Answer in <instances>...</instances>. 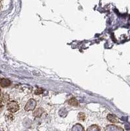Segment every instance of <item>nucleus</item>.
<instances>
[{
    "mask_svg": "<svg viewBox=\"0 0 130 131\" xmlns=\"http://www.w3.org/2000/svg\"><path fill=\"white\" fill-rule=\"evenodd\" d=\"M19 105H18V102H16V101L12 100V101H10L8 102L7 110L10 113H15V112H18L19 110Z\"/></svg>",
    "mask_w": 130,
    "mask_h": 131,
    "instance_id": "1",
    "label": "nucleus"
},
{
    "mask_svg": "<svg viewBox=\"0 0 130 131\" xmlns=\"http://www.w3.org/2000/svg\"><path fill=\"white\" fill-rule=\"evenodd\" d=\"M36 105H37V103L36 101L33 99H30L28 101V102L26 103V104L25 107H24V110H25L26 112H29V111H33L35 110L36 107Z\"/></svg>",
    "mask_w": 130,
    "mask_h": 131,
    "instance_id": "2",
    "label": "nucleus"
},
{
    "mask_svg": "<svg viewBox=\"0 0 130 131\" xmlns=\"http://www.w3.org/2000/svg\"><path fill=\"white\" fill-rule=\"evenodd\" d=\"M44 109L42 108V107H39V108L33 110V116H34L35 117H40L42 115V114L44 113Z\"/></svg>",
    "mask_w": 130,
    "mask_h": 131,
    "instance_id": "3",
    "label": "nucleus"
},
{
    "mask_svg": "<svg viewBox=\"0 0 130 131\" xmlns=\"http://www.w3.org/2000/svg\"><path fill=\"white\" fill-rule=\"evenodd\" d=\"M107 119L110 122L112 123H116L119 122V119L115 115L113 114H109L107 117Z\"/></svg>",
    "mask_w": 130,
    "mask_h": 131,
    "instance_id": "4",
    "label": "nucleus"
},
{
    "mask_svg": "<svg viewBox=\"0 0 130 131\" xmlns=\"http://www.w3.org/2000/svg\"><path fill=\"white\" fill-rule=\"evenodd\" d=\"M10 84H11V82L8 79L3 78V79H2L1 81H0V85L3 88H5V87H7V86H10Z\"/></svg>",
    "mask_w": 130,
    "mask_h": 131,
    "instance_id": "5",
    "label": "nucleus"
},
{
    "mask_svg": "<svg viewBox=\"0 0 130 131\" xmlns=\"http://www.w3.org/2000/svg\"><path fill=\"white\" fill-rule=\"evenodd\" d=\"M105 130H123V129L115 125H108L105 128Z\"/></svg>",
    "mask_w": 130,
    "mask_h": 131,
    "instance_id": "6",
    "label": "nucleus"
},
{
    "mask_svg": "<svg viewBox=\"0 0 130 131\" xmlns=\"http://www.w3.org/2000/svg\"><path fill=\"white\" fill-rule=\"evenodd\" d=\"M68 104L72 106H78V101L75 98H71L70 100H69Z\"/></svg>",
    "mask_w": 130,
    "mask_h": 131,
    "instance_id": "7",
    "label": "nucleus"
},
{
    "mask_svg": "<svg viewBox=\"0 0 130 131\" xmlns=\"http://www.w3.org/2000/svg\"><path fill=\"white\" fill-rule=\"evenodd\" d=\"M100 128L98 127V125H93L92 126H90L87 129L88 131H98V130H100Z\"/></svg>",
    "mask_w": 130,
    "mask_h": 131,
    "instance_id": "8",
    "label": "nucleus"
},
{
    "mask_svg": "<svg viewBox=\"0 0 130 131\" xmlns=\"http://www.w3.org/2000/svg\"><path fill=\"white\" fill-rule=\"evenodd\" d=\"M2 102H7L9 101V96L8 94H3L2 95V98H1Z\"/></svg>",
    "mask_w": 130,
    "mask_h": 131,
    "instance_id": "9",
    "label": "nucleus"
},
{
    "mask_svg": "<svg viewBox=\"0 0 130 131\" xmlns=\"http://www.w3.org/2000/svg\"><path fill=\"white\" fill-rule=\"evenodd\" d=\"M78 119L82 121H84V120H85V119H86V115L84 114V113H82V112H80V113H78Z\"/></svg>",
    "mask_w": 130,
    "mask_h": 131,
    "instance_id": "10",
    "label": "nucleus"
},
{
    "mask_svg": "<svg viewBox=\"0 0 130 131\" xmlns=\"http://www.w3.org/2000/svg\"><path fill=\"white\" fill-rule=\"evenodd\" d=\"M43 92V89H37L35 91V94H37V95H39V94H41Z\"/></svg>",
    "mask_w": 130,
    "mask_h": 131,
    "instance_id": "11",
    "label": "nucleus"
},
{
    "mask_svg": "<svg viewBox=\"0 0 130 131\" xmlns=\"http://www.w3.org/2000/svg\"><path fill=\"white\" fill-rule=\"evenodd\" d=\"M2 107H3V104H2V100L0 99V111H1V110L2 109Z\"/></svg>",
    "mask_w": 130,
    "mask_h": 131,
    "instance_id": "12",
    "label": "nucleus"
}]
</instances>
